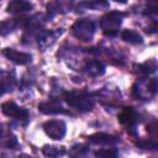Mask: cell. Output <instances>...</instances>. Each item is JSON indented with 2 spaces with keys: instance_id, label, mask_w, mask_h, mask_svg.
<instances>
[{
  "instance_id": "6da1fadb",
  "label": "cell",
  "mask_w": 158,
  "mask_h": 158,
  "mask_svg": "<svg viewBox=\"0 0 158 158\" xmlns=\"http://www.w3.org/2000/svg\"><path fill=\"white\" fill-rule=\"evenodd\" d=\"M63 99L70 107L80 112L90 111L95 105L94 98L85 91H65Z\"/></svg>"
},
{
  "instance_id": "7a4b0ae2",
  "label": "cell",
  "mask_w": 158,
  "mask_h": 158,
  "mask_svg": "<svg viewBox=\"0 0 158 158\" xmlns=\"http://www.w3.org/2000/svg\"><path fill=\"white\" fill-rule=\"evenodd\" d=\"M125 14L121 11H109L100 19V28L106 37H115L122 23Z\"/></svg>"
},
{
  "instance_id": "3957f363",
  "label": "cell",
  "mask_w": 158,
  "mask_h": 158,
  "mask_svg": "<svg viewBox=\"0 0 158 158\" xmlns=\"http://www.w3.org/2000/svg\"><path fill=\"white\" fill-rule=\"evenodd\" d=\"M95 33V22L91 20H78L72 26V35L83 42H89L93 40Z\"/></svg>"
},
{
  "instance_id": "277c9868",
  "label": "cell",
  "mask_w": 158,
  "mask_h": 158,
  "mask_svg": "<svg viewBox=\"0 0 158 158\" xmlns=\"http://www.w3.org/2000/svg\"><path fill=\"white\" fill-rule=\"evenodd\" d=\"M157 91V79H151L148 81H144L141 79L132 86V94L135 98L139 100H148L151 96H153Z\"/></svg>"
},
{
  "instance_id": "5b68a950",
  "label": "cell",
  "mask_w": 158,
  "mask_h": 158,
  "mask_svg": "<svg viewBox=\"0 0 158 158\" xmlns=\"http://www.w3.org/2000/svg\"><path fill=\"white\" fill-rule=\"evenodd\" d=\"M1 112L7 117H11V118H15V120L23 122V125H26L28 121V111L23 107H20L14 101L2 102L1 104Z\"/></svg>"
},
{
  "instance_id": "8992f818",
  "label": "cell",
  "mask_w": 158,
  "mask_h": 158,
  "mask_svg": "<svg viewBox=\"0 0 158 158\" xmlns=\"http://www.w3.org/2000/svg\"><path fill=\"white\" fill-rule=\"evenodd\" d=\"M43 131L46 132V135L56 141L62 139L65 136L67 132V125L64 121L62 120H51V121H46L42 125Z\"/></svg>"
},
{
  "instance_id": "52a82bcc",
  "label": "cell",
  "mask_w": 158,
  "mask_h": 158,
  "mask_svg": "<svg viewBox=\"0 0 158 158\" xmlns=\"http://www.w3.org/2000/svg\"><path fill=\"white\" fill-rule=\"evenodd\" d=\"M118 121L121 125L127 127V131L133 130L135 126L139 122V114L133 107H125L118 114Z\"/></svg>"
},
{
  "instance_id": "ba28073f",
  "label": "cell",
  "mask_w": 158,
  "mask_h": 158,
  "mask_svg": "<svg viewBox=\"0 0 158 158\" xmlns=\"http://www.w3.org/2000/svg\"><path fill=\"white\" fill-rule=\"evenodd\" d=\"M30 17H21V19H7L0 22V36H7L9 33L14 32L16 28L22 27L26 28Z\"/></svg>"
},
{
  "instance_id": "9c48e42d",
  "label": "cell",
  "mask_w": 158,
  "mask_h": 158,
  "mask_svg": "<svg viewBox=\"0 0 158 158\" xmlns=\"http://www.w3.org/2000/svg\"><path fill=\"white\" fill-rule=\"evenodd\" d=\"M1 54L4 57H6L9 60H11L12 63L15 64H20V65H25V64H28L31 63L32 60V56L30 53H26V52H20V51H16L14 48H4L1 51Z\"/></svg>"
},
{
  "instance_id": "30bf717a",
  "label": "cell",
  "mask_w": 158,
  "mask_h": 158,
  "mask_svg": "<svg viewBox=\"0 0 158 158\" xmlns=\"http://www.w3.org/2000/svg\"><path fill=\"white\" fill-rule=\"evenodd\" d=\"M38 110L46 115H58V114H67L68 115V114H70L56 99H49L48 101H43V102L38 104Z\"/></svg>"
},
{
  "instance_id": "8fae6325",
  "label": "cell",
  "mask_w": 158,
  "mask_h": 158,
  "mask_svg": "<svg viewBox=\"0 0 158 158\" xmlns=\"http://www.w3.org/2000/svg\"><path fill=\"white\" fill-rule=\"evenodd\" d=\"M88 141L93 144H99V146H110V144H116L120 138L115 135L105 133V132H98L94 135H90L88 137Z\"/></svg>"
},
{
  "instance_id": "7c38bea8",
  "label": "cell",
  "mask_w": 158,
  "mask_h": 158,
  "mask_svg": "<svg viewBox=\"0 0 158 158\" xmlns=\"http://www.w3.org/2000/svg\"><path fill=\"white\" fill-rule=\"evenodd\" d=\"M63 33V30H54V31H42L38 37H37V41H38V46L42 48V49H46L47 47L52 46L56 40Z\"/></svg>"
},
{
  "instance_id": "4fadbf2b",
  "label": "cell",
  "mask_w": 158,
  "mask_h": 158,
  "mask_svg": "<svg viewBox=\"0 0 158 158\" xmlns=\"http://www.w3.org/2000/svg\"><path fill=\"white\" fill-rule=\"evenodd\" d=\"M83 69L89 77H100L105 73V65L99 59H88L84 63Z\"/></svg>"
},
{
  "instance_id": "5bb4252c",
  "label": "cell",
  "mask_w": 158,
  "mask_h": 158,
  "mask_svg": "<svg viewBox=\"0 0 158 158\" xmlns=\"http://www.w3.org/2000/svg\"><path fill=\"white\" fill-rule=\"evenodd\" d=\"M157 69V63L156 59H149L144 63H139V64H133V73L136 75H138L139 78L144 79L146 77H148L149 74L154 73Z\"/></svg>"
},
{
  "instance_id": "9a60e30c",
  "label": "cell",
  "mask_w": 158,
  "mask_h": 158,
  "mask_svg": "<svg viewBox=\"0 0 158 158\" xmlns=\"http://www.w3.org/2000/svg\"><path fill=\"white\" fill-rule=\"evenodd\" d=\"M17 147L16 136L0 123V148H15Z\"/></svg>"
},
{
  "instance_id": "2e32d148",
  "label": "cell",
  "mask_w": 158,
  "mask_h": 158,
  "mask_svg": "<svg viewBox=\"0 0 158 158\" xmlns=\"http://www.w3.org/2000/svg\"><path fill=\"white\" fill-rule=\"evenodd\" d=\"M33 7V5L30 1H23V0H14L7 4L6 11L10 14H20V12H26L30 11Z\"/></svg>"
},
{
  "instance_id": "e0dca14e",
  "label": "cell",
  "mask_w": 158,
  "mask_h": 158,
  "mask_svg": "<svg viewBox=\"0 0 158 158\" xmlns=\"http://www.w3.org/2000/svg\"><path fill=\"white\" fill-rule=\"evenodd\" d=\"M15 84H16L15 74L14 73L10 74V72L4 73L0 77V93L5 94V93H9V91H12L14 88H15Z\"/></svg>"
},
{
  "instance_id": "ac0fdd59",
  "label": "cell",
  "mask_w": 158,
  "mask_h": 158,
  "mask_svg": "<svg viewBox=\"0 0 158 158\" xmlns=\"http://www.w3.org/2000/svg\"><path fill=\"white\" fill-rule=\"evenodd\" d=\"M41 151H42L43 156H46L48 158H60L67 153L65 147L54 146V144H44Z\"/></svg>"
},
{
  "instance_id": "d6986e66",
  "label": "cell",
  "mask_w": 158,
  "mask_h": 158,
  "mask_svg": "<svg viewBox=\"0 0 158 158\" xmlns=\"http://www.w3.org/2000/svg\"><path fill=\"white\" fill-rule=\"evenodd\" d=\"M89 152V146L85 143H77L68 151L69 158H84Z\"/></svg>"
},
{
  "instance_id": "ffe728a7",
  "label": "cell",
  "mask_w": 158,
  "mask_h": 158,
  "mask_svg": "<svg viewBox=\"0 0 158 158\" xmlns=\"http://www.w3.org/2000/svg\"><path fill=\"white\" fill-rule=\"evenodd\" d=\"M121 38L125 42L131 43V44H138V43L143 42L142 36L135 30H123L122 33H121Z\"/></svg>"
},
{
  "instance_id": "44dd1931",
  "label": "cell",
  "mask_w": 158,
  "mask_h": 158,
  "mask_svg": "<svg viewBox=\"0 0 158 158\" xmlns=\"http://www.w3.org/2000/svg\"><path fill=\"white\" fill-rule=\"evenodd\" d=\"M70 9V4L68 2H51L47 5V10H48V16L52 17L57 14H62V12H65Z\"/></svg>"
},
{
  "instance_id": "7402d4cb",
  "label": "cell",
  "mask_w": 158,
  "mask_h": 158,
  "mask_svg": "<svg viewBox=\"0 0 158 158\" xmlns=\"http://www.w3.org/2000/svg\"><path fill=\"white\" fill-rule=\"evenodd\" d=\"M110 5L109 2H105V1H85V2H79L78 7H81V9H93V10H100V9H107Z\"/></svg>"
},
{
  "instance_id": "603a6c76",
  "label": "cell",
  "mask_w": 158,
  "mask_h": 158,
  "mask_svg": "<svg viewBox=\"0 0 158 158\" xmlns=\"http://www.w3.org/2000/svg\"><path fill=\"white\" fill-rule=\"evenodd\" d=\"M95 158H117L118 157V151L116 148H102L96 151Z\"/></svg>"
},
{
  "instance_id": "cb8c5ba5",
  "label": "cell",
  "mask_w": 158,
  "mask_h": 158,
  "mask_svg": "<svg viewBox=\"0 0 158 158\" xmlns=\"http://www.w3.org/2000/svg\"><path fill=\"white\" fill-rule=\"evenodd\" d=\"M136 146L142 149H149V151L157 149V142L154 139H139L136 142Z\"/></svg>"
},
{
  "instance_id": "d4e9b609",
  "label": "cell",
  "mask_w": 158,
  "mask_h": 158,
  "mask_svg": "<svg viewBox=\"0 0 158 158\" xmlns=\"http://www.w3.org/2000/svg\"><path fill=\"white\" fill-rule=\"evenodd\" d=\"M17 158H36V157H32V156H30V154H27V153H22V154H20Z\"/></svg>"
},
{
  "instance_id": "484cf974",
  "label": "cell",
  "mask_w": 158,
  "mask_h": 158,
  "mask_svg": "<svg viewBox=\"0 0 158 158\" xmlns=\"http://www.w3.org/2000/svg\"><path fill=\"white\" fill-rule=\"evenodd\" d=\"M1 95H2V94H1V93H0V96H1Z\"/></svg>"
}]
</instances>
